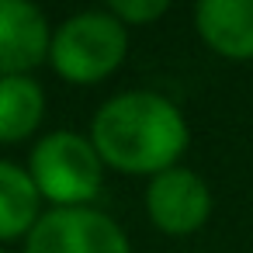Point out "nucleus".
Listing matches in <instances>:
<instances>
[{
	"label": "nucleus",
	"instance_id": "obj_1",
	"mask_svg": "<svg viewBox=\"0 0 253 253\" xmlns=\"http://www.w3.org/2000/svg\"><path fill=\"white\" fill-rule=\"evenodd\" d=\"M90 142L104 170L125 177H156L180 167L191 142L184 111L156 90H122L90 118Z\"/></svg>",
	"mask_w": 253,
	"mask_h": 253
},
{
	"label": "nucleus",
	"instance_id": "obj_2",
	"mask_svg": "<svg viewBox=\"0 0 253 253\" xmlns=\"http://www.w3.org/2000/svg\"><path fill=\"white\" fill-rule=\"evenodd\" d=\"M28 177L49 208H87L104 187V163L90 135L77 128H56L35 139L28 153Z\"/></svg>",
	"mask_w": 253,
	"mask_h": 253
},
{
	"label": "nucleus",
	"instance_id": "obj_3",
	"mask_svg": "<svg viewBox=\"0 0 253 253\" xmlns=\"http://www.w3.org/2000/svg\"><path fill=\"white\" fill-rule=\"evenodd\" d=\"M125 56H128V28L101 7L70 14L59 28H52L45 63L59 80L73 87H94L115 77Z\"/></svg>",
	"mask_w": 253,
	"mask_h": 253
},
{
	"label": "nucleus",
	"instance_id": "obj_4",
	"mask_svg": "<svg viewBox=\"0 0 253 253\" xmlns=\"http://www.w3.org/2000/svg\"><path fill=\"white\" fill-rule=\"evenodd\" d=\"M21 253H132L125 229L101 208H45Z\"/></svg>",
	"mask_w": 253,
	"mask_h": 253
},
{
	"label": "nucleus",
	"instance_id": "obj_5",
	"mask_svg": "<svg viewBox=\"0 0 253 253\" xmlns=\"http://www.w3.org/2000/svg\"><path fill=\"white\" fill-rule=\"evenodd\" d=\"M142 201L153 229L163 236H194L211 215V191L187 167H170L149 177Z\"/></svg>",
	"mask_w": 253,
	"mask_h": 253
},
{
	"label": "nucleus",
	"instance_id": "obj_6",
	"mask_svg": "<svg viewBox=\"0 0 253 253\" xmlns=\"http://www.w3.org/2000/svg\"><path fill=\"white\" fill-rule=\"evenodd\" d=\"M52 25L28 0H0V77H32L49 59Z\"/></svg>",
	"mask_w": 253,
	"mask_h": 253
},
{
	"label": "nucleus",
	"instance_id": "obj_7",
	"mask_svg": "<svg viewBox=\"0 0 253 253\" xmlns=\"http://www.w3.org/2000/svg\"><path fill=\"white\" fill-rule=\"evenodd\" d=\"M198 39L229 63H253V0H201L194 7Z\"/></svg>",
	"mask_w": 253,
	"mask_h": 253
},
{
	"label": "nucleus",
	"instance_id": "obj_8",
	"mask_svg": "<svg viewBox=\"0 0 253 253\" xmlns=\"http://www.w3.org/2000/svg\"><path fill=\"white\" fill-rule=\"evenodd\" d=\"M45 90L35 77H0V146H18L39 132Z\"/></svg>",
	"mask_w": 253,
	"mask_h": 253
},
{
	"label": "nucleus",
	"instance_id": "obj_9",
	"mask_svg": "<svg viewBox=\"0 0 253 253\" xmlns=\"http://www.w3.org/2000/svg\"><path fill=\"white\" fill-rule=\"evenodd\" d=\"M42 215V198L25 167L14 160H0V246L14 243L32 232Z\"/></svg>",
	"mask_w": 253,
	"mask_h": 253
},
{
	"label": "nucleus",
	"instance_id": "obj_10",
	"mask_svg": "<svg viewBox=\"0 0 253 253\" xmlns=\"http://www.w3.org/2000/svg\"><path fill=\"white\" fill-rule=\"evenodd\" d=\"M115 21H122L125 28H146L153 21H160L170 4L167 0H108V7H104Z\"/></svg>",
	"mask_w": 253,
	"mask_h": 253
},
{
	"label": "nucleus",
	"instance_id": "obj_11",
	"mask_svg": "<svg viewBox=\"0 0 253 253\" xmlns=\"http://www.w3.org/2000/svg\"><path fill=\"white\" fill-rule=\"evenodd\" d=\"M0 253H7V250H4V246H0Z\"/></svg>",
	"mask_w": 253,
	"mask_h": 253
}]
</instances>
